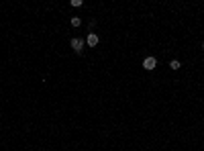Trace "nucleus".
Masks as SVG:
<instances>
[{
	"mask_svg": "<svg viewBox=\"0 0 204 151\" xmlns=\"http://www.w3.org/2000/svg\"><path fill=\"white\" fill-rule=\"evenodd\" d=\"M69 45H72V49H74L76 53H82V49H84L86 41H84V39H78V37H74V39L69 41Z\"/></svg>",
	"mask_w": 204,
	"mask_h": 151,
	"instance_id": "1",
	"label": "nucleus"
},
{
	"mask_svg": "<svg viewBox=\"0 0 204 151\" xmlns=\"http://www.w3.org/2000/svg\"><path fill=\"white\" fill-rule=\"evenodd\" d=\"M170 68L171 69H180V68H182V63L178 61V59H171V61H170Z\"/></svg>",
	"mask_w": 204,
	"mask_h": 151,
	"instance_id": "5",
	"label": "nucleus"
},
{
	"mask_svg": "<svg viewBox=\"0 0 204 151\" xmlns=\"http://www.w3.org/2000/svg\"><path fill=\"white\" fill-rule=\"evenodd\" d=\"M72 6H76V8L82 6V0H72Z\"/></svg>",
	"mask_w": 204,
	"mask_h": 151,
	"instance_id": "6",
	"label": "nucleus"
},
{
	"mask_svg": "<svg viewBox=\"0 0 204 151\" xmlns=\"http://www.w3.org/2000/svg\"><path fill=\"white\" fill-rule=\"evenodd\" d=\"M155 65H157L155 57H145V59H143V68L145 69H155Z\"/></svg>",
	"mask_w": 204,
	"mask_h": 151,
	"instance_id": "2",
	"label": "nucleus"
},
{
	"mask_svg": "<svg viewBox=\"0 0 204 151\" xmlns=\"http://www.w3.org/2000/svg\"><path fill=\"white\" fill-rule=\"evenodd\" d=\"M202 49H204V43H202Z\"/></svg>",
	"mask_w": 204,
	"mask_h": 151,
	"instance_id": "7",
	"label": "nucleus"
},
{
	"mask_svg": "<svg viewBox=\"0 0 204 151\" xmlns=\"http://www.w3.org/2000/svg\"><path fill=\"white\" fill-rule=\"evenodd\" d=\"M98 41H100V39H98V35H96V33H90L88 37H86V43H88V47H96V45H98Z\"/></svg>",
	"mask_w": 204,
	"mask_h": 151,
	"instance_id": "3",
	"label": "nucleus"
},
{
	"mask_svg": "<svg viewBox=\"0 0 204 151\" xmlns=\"http://www.w3.org/2000/svg\"><path fill=\"white\" fill-rule=\"evenodd\" d=\"M69 23H72V27H80L82 19H80V16H72V21H69Z\"/></svg>",
	"mask_w": 204,
	"mask_h": 151,
	"instance_id": "4",
	"label": "nucleus"
}]
</instances>
